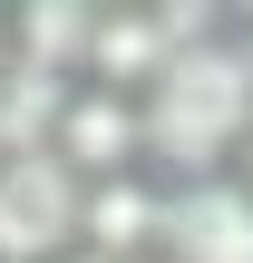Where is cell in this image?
Here are the masks:
<instances>
[{
    "instance_id": "obj_1",
    "label": "cell",
    "mask_w": 253,
    "mask_h": 263,
    "mask_svg": "<svg viewBox=\"0 0 253 263\" xmlns=\"http://www.w3.org/2000/svg\"><path fill=\"white\" fill-rule=\"evenodd\" d=\"M137 127H146V166L166 185H205V176H234L253 137V78L244 59L224 49V10L205 39H185L146 88H137Z\"/></svg>"
},
{
    "instance_id": "obj_7",
    "label": "cell",
    "mask_w": 253,
    "mask_h": 263,
    "mask_svg": "<svg viewBox=\"0 0 253 263\" xmlns=\"http://www.w3.org/2000/svg\"><path fill=\"white\" fill-rule=\"evenodd\" d=\"M224 49L244 59V78H253V10H224Z\"/></svg>"
},
{
    "instance_id": "obj_2",
    "label": "cell",
    "mask_w": 253,
    "mask_h": 263,
    "mask_svg": "<svg viewBox=\"0 0 253 263\" xmlns=\"http://www.w3.org/2000/svg\"><path fill=\"white\" fill-rule=\"evenodd\" d=\"M215 10H185V0H88V49H78V78L88 88H117L137 98L185 39H205Z\"/></svg>"
},
{
    "instance_id": "obj_9",
    "label": "cell",
    "mask_w": 253,
    "mask_h": 263,
    "mask_svg": "<svg viewBox=\"0 0 253 263\" xmlns=\"http://www.w3.org/2000/svg\"><path fill=\"white\" fill-rule=\"evenodd\" d=\"M234 176H244V185H253V137H244V166H234Z\"/></svg>"
},
{
    "instance_id": "obj_4",
    "label": "cell",
    "mask_w": 253,
    "mask_h": 263,
    "mask_svg": "<svg viewBox=\"0 0 253 263\" xmlns=\"http://www.w3.org/2000/svg\"><path fill=\"white\" fill-rule=\"evenodd\" d=\"M78 185H107V176H137L146 166V127H137V98H117V88H68L59 98V117H49V137H39Z\"/></svg>"
},
{
    "instance_id": "obj_8",
    "label": "cell",
    "mask_w": 253,
    "mask_h": 263,
    "mask_svg": "<svg viewBox=\"0 0 253 263\" xmlns=\"http://www.w3.org/2000/svg\"><path fill=\"white\" fill-rule=\"evenodd\" d=\"M0 68H10V0H0Z\"/></svg>"
},
{
    "instance_id": "obj_3",
    "label": "cell",
    "mask_w": 253,
    "mask_h": 263,
    "mask_svg": "<svg viewBox=\"0 0 253 263\" xmlns=\"http://www.w3.org/2000/svg\"><path fill=\"white\" fill-rule=\"evenodd\" d=\"M78 254V176L29 146L0 156V263H68Z\"/></svg>"
},
{
    "instance_id": "obj_5",
    "label": "cell",
    "mask_w": 253,
    "mask_h": 263,
    "mask_svg": "<svg viewBox=\"0 0 253 263\" xmlns=\"http://www.w3.org/2000/svg\"><path fill=\"white\" fill-rule=\"evenodd\" d=\"M156 244H166V176L156 166L78 185V263H156Z\"/></svg>"
},
{
    "instance_id": "obj_6",
    "label": "cell",
    "mask_w": 253,
    "mask_h": 263,
    "mask_svg": "<svg viewBox=\"0 0 253 263\" xmlns=\"http://www.w3.org/2000/svg\"><path fill=\"white\" fill-rule=\"evenodd\" d=\"M156 263H253V185L244 176L166 185V244H156Z\"/></svg>"
}]
</instances>
